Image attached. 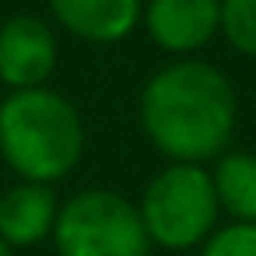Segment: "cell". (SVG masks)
Returning a JSON list of instances; mask_svg holds the SVG:
<instances>
[{"mask_svg":"<svg viewBox=\"0 0 256 256\" xmlns=\"http://www.w3.org/2000/svg\"><path fill=\"white\" fill-rule=\"evenodd\" d=\"M238 102L224 70L207 60H172L140 92V126L172 162L221 158L235 137Z\"/></svg>","mask_w":256,"mask_h":256,"instance_id":"obj_1","label":"cell"},{"mask_svg":"<svg viewBox=\"0 0 256 256\" xmlns=\"http://www.w3.org/2000/svg\"><path fill=\"white\" fill-rule=\"evenodd\" d=\"M0 158L18 179L60 182L84 158V123L53 88L8 92L0 102Z\"/></svg>","mask_w":256,"mask_h":256,"instance_id":"obj_2","label":"cell"},{"mask_svg":"<svg viewBox=\"0 0 256 256\" xmlns=\"http://www.w3.org/2000/svg\"><path fill=\"white\" fill-rule=\"evenodd\" d=\"M137 210L151 246L182 252L207 242V235L218 228L221 204L207 168L193 162H172L148 182Z\"/></svg>","mask_w":256,"mask_h":256,"instance_id":"obj_3","label":"cell"},{"mask_svg":"<svg viewBox=\"0 0 256 256\" xmlns=\"http://www.w3.org/2000/svg\"><path fill=\"white\" fill-rule=\"evenodd\" d=\"M53 242L60 256H151V238L137 204L98 186L60 204Z\"/></svg>","mask_w":256,"mask_h":256,"instance_id":"obj_4","label":"cell"},{"mask_svg":"<svg viewBox=\"0 0 256 256\" xmlns=\"http://www.w3.org/2000/svg\"><path fill=\"white\" fill-rule=\"evenodd\" d=\"M56 36L36 14H14L0 25V84L8 92L42 88L56 70Z\"/></svg>","mask_w":256,"mask_h":256,"instance_id":"obj_5","label":"cell"},{"mask_svg":"<svg viewBox=\"0 0 256 256\" xmlns=\"http://www.w3.org/2000/svg\"><path fill=\"white\" fill-rule=\"evenodd\" d=\"M144 28L158 50L190 56L221 32V0H148Z\"/></svg>","mask_w":256,"mask_h":256,"instance_id":"obj_6","label":"cell"},{"mask_svg":"<svg viewBox=\"0 0 256 256\" xmlns=\"http://www.w3.org/2000/svg\"><path fill=\"white\" fill-rule=\"evenodd\" d=\"M60 218V200L50 182H28L18 179L0 196V238L11 249L39 246L53 235Z\"/></svg>","mask_w":256,"mask_h":256,"instance_id":"obj_7","label":"cell"},{"mask_svg":"<svg viewBox=\"0 0 256 256\" xmlns=\"http://www.w3.org/2000/svg\"><path fill=\"white\" fill-rule=\"evenodd\" d=\"M53 18L84 42H123L144 18L140 0H50Z\"/></svg>","mask_w":256,"mask_h":256,"instance_id":"obj_8","label":"cell"},{"mask_svg":"<svg viewBox=\"0 0 256 256\" xmlns=\"http://www.w3.org/2000/svg\"><path fill=\"white\" fill-rule=\"evenodd\" d=\"M214 193L224 214L232 221H252L256 224V154L249 151H224L210 172Z\"/></svg>","mask_w":256,"mask_h":256,"instance_id":"obj_9","label":"cell"},{"mask_svg":"<svg viewBox=\"0 0 256 256\" xmlns=\"http://www.w3.org/2000/svg\"><path fill=\"white\" fill-rule=\"evenodd\" d=\"M221 32L232 50L256 60V0H221Z\"/></svg>","mask_w":256,"mask_h":256,"instance_id":"obj_10","label":"cell"},{"mask_svg":"<svg viewBox=\"0 0 256 256\" xmlns=\"http://www.w3.org/2000/svg\"><path fill=\"white\" fill-rule=\"evenodd\" d=\"M200 256H256V224L228 221L224 228H214L207 235Z\"/></svg>","mask_w":256,"mask_h":256,"instance_id":"obj_11","label":"cell"},{"mask_svg":"<svg viewBox=\"0 0 256 256\" xmlns=\"http://www.w3.org/2000/svg\"><path fill=\"white\" fill-rule=\"evenodd\" d=\"M0 256H14V249H11V246H8L4 238H0Z\"/></svg>","mask_w":256,"mask_h":256,"instance_id":"obj_12","label":"cell"}]
</instances>
